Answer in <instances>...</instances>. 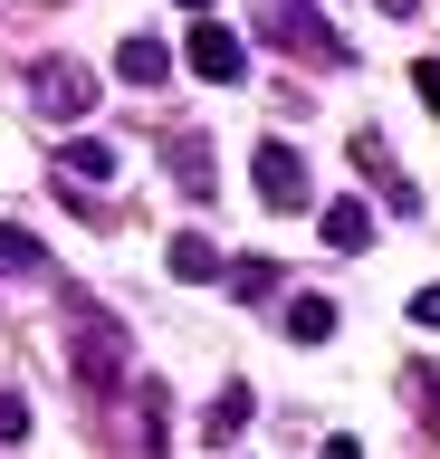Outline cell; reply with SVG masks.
Returning <instances> with one entry per match:
<instances>
[{"mask_svg": "<svg viewBox=\"0 0 440 459\" xmlns=\"http://www.w3.org/2000/svg\"><path fill=\"white\" fill-rule=\"evenodd\" d=\"M249 430V383H230V393L211 402V440H239Z\"/></svg>", "mask_w": 440, "mask_h": 459, "instance_id": "12", "label": "cell"}, {"mask_svg": "<svg viewBox=\"0 0 440 459\" xmlns=\"http://www.w3.org/2000/svg\"><path fill=\"white\" fill-rule=\"evenodd\" d=\"M411 86H421V106L440 115V57H421V67H411Z\"/></svg>", "mask_w": 440, "mask_h": 459, "instance_id": "16", "label": "cell"}, {"mask_svg": "<svg viewBox=\"0 0 440 459\" xmlns=\"http://www.w3.org/2000/svg\"><path fill=\"white\" fill-rule=\"evenodd\" d=\"M0 440H30V402L20 393H0Z\"/></svg>", "mask_w": 440, "mask_h": 459, "instance_id": "15", "label": "cell"}, {"mask_svg": "<svg viewBox=\"0 0 440 459\" xmlns=\"http://www.w3.org/2000/svg\"><path fill=\"white\" fill-rule=\"evenodd\" d=\"M0 268H20V278L39 268V239H30V230H0Z\"/></svg>", "mask_w": 440, "mask_h": 459, "instance_id": "14", "label": "cell"}, {"mask_svg": "<svg viewBox=\"0 0 440 459\" xmlns=\"http://www.w3.org/2000/svg\"><path fill=\"white\" fill-rule=\"evenodd\" d=\"M77 383H87V393H106V383H116V335H106V325H77Z\"/></svg>", "mask_w": 440, "mask_h": 459, "instance_id": "8", "label": "cell"}, {"mask_svg": "<svg viewBox=\"0 0 440 459\" xmlns=\"http://www.w3.org/2000/svg\"><path fill=\"white\" fill-rule=\"evenodd\" d=\"M182 67H192V77H211V86H239V77H249V48H239V29L202 20V29H192V48H182Z\"/></svg>", "mask_w": 440, "mask_h": 459, "instance_id": "2", "label": "cell"}, {"mask_svg": "<svg viewBox=\"0 0 440 459\" xmlns=\"http://www.w3.org/2000/svg\"><path fill=\"white\" fill-rule=\"evenodd\" d=\"M345 153H354V163H364V182H374V192H383V201H393V211H402V221H411V211H421V192H411V172H402V163H393V153H383V143H374V134H354V143H345Z\"/></svg>", "mask_w": 440, "mask_h": 459, "instance_id": "5", "label": "cell"}, {"mask_svg": "<svg viewBox=\"0 0 440 459\" xmlns=\"http://www.w3.org/2000/svg\"><path fill=\"white\" fill-rule=\"evenodd\" d=\"M411 316H421V325L440 335V287H421V297H411Z\"/></svg>", "mask_w": 440, "mask_h": 459, "instance_id": "17", "label": "cell"}, {"mask_svg": "<svg viewBox=\"0 0 440 459\" xmlns=\"http://www.w3.org/2000/svg\"><path fill=\"white\" fill-rule=\"evenodd\" d=\"M163 172H173V182H182L192 201H211V182H220V172H211V134L173 125V134H163Z\"/></svg>", "mask_w": 440, "mask_h": 459, "instance_id": "4", "label": "cell"}, {"mask_svg": "<svg viewBox=\"0 0 440 459\" xmlns=\"http://www.w3.org/2000/svg\"><path fill=\"white\" fill-rule=\"evenodd\" d=\"M288 335L297 344H325V335H335V297H297V307H288Z\"/></svg>", "mask_w": 440, "mask_h": 459, "instance_id": "10", "label": "cell"}, {"mask_svg": "<svg viewBox=\"0 0 440 459\" xmlns=\"http://www.w3.org/2000/svg\"><path fill=\"white\" fill-rule=\"evenodd\" d=\"M67 172H77V182H116V143L77 134V143H67Z\"/></svg>", "mask_w": 440, "mask_h": 459, "instance_id": "11", "label": "cell"}, {"mask_svg": "<svg viewBox=\"0 0 440 459\" xmlns=\"http://www.w3.org/2000/svg\"><path fill=\"white\" fill-rule=\"evenodd\" d=\"M316 230H325L345 258H354V249H374V211H364V201H325V221H316Z\"/></svg>", "mask_w": 440, "mask_h": 459, "instance_id": "7", "label": "cell"}, {"mask_svg": "<svg viewBox=\"0 0 440 459\" xmlns=\"http://www.w3.org/2000/svg\"><path fill=\"white\" fill-rule=\"evenodd\" d=\"M249 182H259V201H278V211H306V163H297V143H249Z\"/></svg>", "mask_w": 440, "mask_h": 459, "instance_id": "3", "label": "cell"}, {"mask_svg": "<svg viewBox=\"0 0 440 459\" xmlns=\"http://www.w3.org/2000/svg\"><path fill=\"white\" fill-rule=\"evenodd\" d=\"M220 278H230L239 297H268V287H278V258H239V268H220Z\"/></svg>", "mask_w": 440, "mask_h": 459, "instance_id": "13", "label": "cell"}, {"mask_svg": "<svg viewBox=\"0 0 440 459\" xmlns=\"http://www.w3.org/2000/svg\"><path fill=\"white\" fill-rule=\"evenodd\" d=\"M173 67H182V57L163 48V39H125V48H116V77H125V86H163Z\"/></svg>", "mask_w": 440, "mask_h": 459, "instance_id": "6", "label": "cell"}, {"mask_svg": "<svg viewBox=\"0 0 440 459\" xmlns=\"http://www.w3.org/2000/svg\"><path fill=\"white\" fill-rule=\"evenodd\" d=\"M374 10H393V20H411V10H421V0H374Z\"/></svg>", "mask_w": 440, "mask_h": 459, "instance_id": "18", "label": "cell"}, {"mask_svg": "<svg viewBox=\"0 0 440 459\" xmlns=\"http://www.w3.org/2000/svg\"><path fill=\"white\" fill-rule=\"evenodd\" d=\"M182 10H192V20H211V0H182Z\"/></svg>", "mask_w": 440, "mask_h": 459, "instance_id": "19", "label": "cell"}, {"mask_svg": "<svg viewBox=\"0 0 440 459\" xmlns=\"http://www.w3.org/2000/svg\"><path fill=\"white\" fill-rule=\"evenodd\" d=\"M173 278H192V287H202V278H220V249H211L202 230H173Z\"/></svg>", "mask_w": 440, "mask_h": 459, "instance_id": "9", "label": "cell"}, {"mask_svg": "<svg viewBox=\"0 0 440 459\" xmlns=\"http://www.w3.org/2000/svg\"><path fill=\"white\" fill-rule=\"evenodd\" d=\"M30 106L58 115V125H67V115H87L96 106V67H77V57H39V67H30Z\"/></svg>", "mask_w": 440, "mask_h": 459, "instance_id": "1", "label": "cell"}]
</instances>
